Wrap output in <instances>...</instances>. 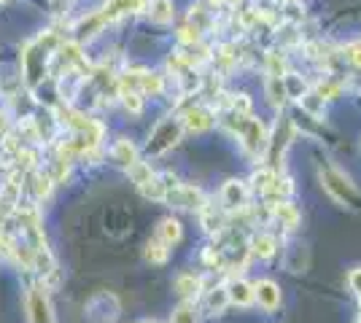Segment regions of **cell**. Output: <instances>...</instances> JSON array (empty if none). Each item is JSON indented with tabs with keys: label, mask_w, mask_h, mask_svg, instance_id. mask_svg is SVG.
Returning a JSON list of instances; mask_svg holds the SVG:
<instances>
[{
	"label": "cell",
	"mask_w": 361,
	"mask_h": 323,
	"mask_svg": "<svg viewBox=\"0 0 361 323\" xmlns=\"http://www.w3.org/2000/svg\"><path fill=\"white\" fill-rule=\"evenodd\" d=\"M318 175H321L324 189H326V191H329L331 197L340 202V205H348V208H353V210H361V191L348 181L340 170L321 167L318 170Z\"/></svg>",
	"instance_id": "2"
},
{
	"label": "cell",
	"mask_w": 361,
	"mask_h": 323,
	"mask_svg": "<svg viewBox=\"0 0 361 323\" xmlns=\"http://www.w3.org/2000/svg\"><path fill=\"white\" fill-rule=\"evenodd\" d=\"M348 283H350V289H353V293L361 299V267H356L350 275H348Z\"/></svg>",
	"instance_id": "34"
},
{
	"label": "cell",
	"mask_w": 361,
	"mask_h": 323,
	"mask_svg": "<svg viewBox=\"0 0 361 323\" xmlns=\"http://www.w3.org/2000/svg\"><path fill=\"white\" fill-rule=\"evenodd\" d=\"M140 323H154V321H140Z\"/></svg>",
	"instance_id": "38"
},
{
	"label": "cell",
	"mask_w": 361,
	"mask_h": 323,
	"mask_svg": "<svg viewBox=\"0 0 361 323\" xmlns=\"http://www.w3.org/2000/svg\"><path fill=\"white\" fill-rule=\"evenodd\" d=\"M170 205H176V208H183V210H202L205 205H208V197L197 189V186H176V189H170L167 191V200Z\"/></svg>",
	"instance_id": "6"
},
{
	"label": "cell",
	"mask_w": 361,
	"mask_h": 323,
	"mask_svg": "<svg viewBox=\"0 0 361 323\" xmlns=\"http://www.w3.org/2000/svg\"><path fill=\"white\" fill-rule=\"evenodd\" d=\"M180 132H183V124L178 119H162V122L154 127L149 138V154H165L167 148H173L180 140Z\"/></svg>",
	"instance_id": "4"
},
{
	"label": "cell",
	"mask_w": 361,
	"mask_h": 323,
	"mask_svg": "<svg viewBox=\"0 0 361 323\" xmlns=\"http://www.w3.org/2000/svg\"><path fill=\"white\" fill-rule=\"evenodd\" d=\"M348 60L353 62L356 68H361V41H356V44L348 46Z\"/></svg>",
	"instance_id": "35"
},
{
	"label": "cell",
	"mask_w": 361,
	"mask_h": 323,
	"mask_svg": "<svg viewBox=\"0 0 361 323\" xmlns=\"http://www.w3.org/2000/svg\"><path fill=\"white\" fill-rule=\"evenodd\" d=\"M60 38L57 35H51V32H46L41 35L38 41H32L25 46L22 51V70H25V81L30 84V87H38L41 81L46 78V62H49V54L54 51V49H60Z\"/></svg>",
	"instance_id": "1"
},
{
	"label": "cell",
	"mask_w": 361,
	"mask_h": 323,
	"mask_svg": "<svg viewBox=\"0 0 361 323\" xmlns=\"http://www.w3.org/2000/svg\"><path fill=\"white\" fill-rule=\"evenodd\" d=\"M6 127H8V124H6V116H3V113H0V135H3V132H6Z\"/></svg>",
	"instance_id": "37"
},
{
	"label": "cell",
	"mask_w": 361,
	"mask_h": 323,
	"mask_svg": "<svg viewBox=\"0 0 361 323\" xmlns=\"http://www.w3.org/2000/svg\"><path fill=\"white\" fill-rule=\"evenodd\" d=\"M248 194H251V189L238 178H232L221 186V205L226 210H243L248 205Z\"/></svg>",
	"instance_id": "7"
},
{
	"label": "cell",
	"mask_w": 361,
	"mask_h": 323,
	"mask_svg": "<svg viewBox=\"0 0 361 323\" xmlns=\"http://www.w3.org/2000/svg\"><path fill=\"white\" fill-rule=\"evenodd\" d=\"M137 189H140V194L151 202H165L167 191H170V186L165 184V178H162V175H157V172H154L143 186H137Z\"/></svg>",
	"instance_id": "12"
},
{
	"label": "cell",
	"mask_w": 361,
	"mask_h": 323,
	"mask_svg": "<svg viewBox=\"0 0 361 323\" xmlns=\"http://www.w3.org/2000/svg\"><path fill=\"white\" fill-rule=\"evenodd\" d=\"M27 315H30V323H57L51 302L41 286H32L27 291Z\"/></svg>",
	"instance_id": "5"
},
{
	"label": "cell",
	"mask_w": 361,
	"mask_h": 323,
	"mask_svg": "<svg viewBox=\"0 0 361 323\" xmlns=\"http://www.w3.org/2000/svg\"><path fill=\"white\" fill-rule=\"evenodd\" d=\"M254 302L259 308L267 310V312L281 308V289H278V283H272V280L254 283Z\"/></svg>",
	"instance_id": "8"
},
{
	"label": "cell",
	"mask_w": 361,
	"mask_h": 323,
	"mask_svg": "<svg viewBox=\"0 0 361 323\" xmlns=\"http://www.w3.org/2000/svg\"><path fill=\"white\" fill-rule=\"evenodd\" d=\"M0 3H3V0H0Z\"/></svg>",
	"instance_id": "40"
},
{
	"label": "cell",
	"mask_w": 361,
	"mask_h": 323,
	"mask_svg": "<svg viewBox=\"0 0 361 323\" xmlns=\"http://www.w3.org/2000/svg\"><path fill=\"white\" fill-rule=\"evenodd\" d=\"M297 103H300L302 110H305L307 116H313V119H321V116H324V100L318 97V92H305Z\"/></svg>",
	"instance_id": "22"
},
{
	"label": "cell",
	"mask_w": 361,
	"mask_h": 323,
	"mask_svg": "<svg viewBox=\"0 0 361 323\" xmlns=\"http://www.w3.org/2000/svg\"><path fill=\"white\" fill-rule=\"evenodd\" d=\"M275 248H278V243H275L272 234H256L254 240H251V253L259 256V259H264V262L275 256Z\"/></svg>",
	"instance_id": "17"
},
{
	"label": "cell",
	"mask_w": 361,
	"mask_h": 323,
	"mask_svg": "<svg viewBox=\"0 0 361 323\" xmlns=\"http://www.w3.org/2000/svg\"><path fill=\"white\" fill-rule=\"evenodd\" d=\"M146 8H149L151 22H157V25L173 22V0H151Z\"/></svg>",
	"instance_id": "15"
},
{
	"label": "cell",
	"mask_w": 361,
	"mask_h": 323,
	"mask_svg": "<svg viewBox=\"0 0 361 323\" xmlns=\"http://www.w3.org/2000/svg\"><path fill=\"white\" fill-rule=\"evenodd\" d=\"M137 87L143 94H159L162 92V76L149 73V70H137Z\"/></svg>",
	"instance_id": "23"
},
{
	"label": "cell",
	"mask_w": 361,
	"mask_h": 323,
	"mask_svg": "<svg viewBox=\"0 0 361 323\" xmlns=\"http://www.w3.org/2000/svg\"><path fill=\"white\" fill-rule=\"evenodd\" d=\"M180 237H183V229H180V224L176 218H162V221H159V240H162L167 248L180 243Z\"/></svg>",
	"instance_id": "19"
},
{
	"label": "cell",
	"mask_w": 361,
	"mask_h": 323,
	"mask_svg": "<svg viewBox=\"0 0 361 323\" xmlns=\"http://www.w3.org/2000/svg\"><path fill=\"white\" fill-rule=\"evenodd\" d=\"M170 323H197L195 305H192V302H180L178 308H176V312H173Z\"/></svg>",
	"instance_id": "27"
},
{
	"label": "cell",
	"mask_w": 361,
	"mask_h": 323,
	"mask_svg": "<svg viewBox=\"0 0 361 323\" xmlns=\"http://www.w3.org/2000/svg\"><path fill=\"white\" fill-rule=\"evenodd\" d=\"M224 289H226V299H229V305L248 308V305L254 302V286H251L248 280H243V277H235V280H229Z\"/></svg>",
	"instance_id": "10"
},
{
	"label": "cell",
	"mask_w": 361,
	"mask_h": 323,
	"mask_svg": "<svg viewBox=\"0 0 361 323\" xmlns=\"http://www.w3.org/2000/svg\"><path fill=\"white\" fill-rule=\"evenodd\" d=\"M143 253H146V262H151V264H165L167 259H170V248H167L162 240H149Z\"/></svg>",
	"instance_id": "24"
},
{
	"label": "cell",
	"mask_w": 361,
	"mask_h": 323,
	"mask_svg": "<svg viewBox=\"0 0 361 323\" xmlns=\"http://www.w3.org/2000/svg\"><path fill=\"white\" fill-rule=\"evenodd\" d=\"M359 323H361V315H359Z\"/></svg>",
	"instance_id": "39"
},
{
	"label": "cell",
	"mask_w": 361,
	"mask_h": 323,
	"mask_svg": "<svg viewBox=\"0 0 361 323\" xmlns=\"http://www.w3.org/2000/svg\"><path fill=\"white\" fill-rule=\"evenodd\" d=\"M200 289H202V280H200L197 275H192V272H183V275L176 277V291H178V296L183 299V302L197 299Z\"/></svg>",
	"instance_id": "13"
},
{
	"label": "cell",
	"mask_w": 361,
	"mask_h": 323,
	"mask_svg": "<svg viewBox=\"0 0 361 323\" xmlns=\"http://www.w3.org/2000/svg\"><path fill=\"white\" fill-rule=\"evenodd\" d=\"M232 110H235V116H248V113H251V100H248L245 94H235Z\"/></svg>",
	"instance_id": "30"
},
{
	"label": "cell",
	"mask_w": 361,
	"mask_h": 323,
	"mask_svg": "<svg viewBox=\"0 0 361 323\" xmlns=\"http://www.w3.org/2000/svg\"><path fill=\"white\" fill-rule=\"evenodd\" d=\"M114 159L119 162L121 167H130V165H135L137 162V148H135V143L133 140H127V138H121L114 143Z\"/></svg>",
	"instance_id": "14"
},
{
	"label": "cell",
	"mask_w": 361,
	"mask_h": 323,
	"mask_svg": "<svg viewBox=\"0 0 361 323\" xmlns=\"http://www.w3.org/2000/svg\"><path fill=\"white\" fill-rule=\"evenodd\" d=\"M272 215L281 221V227H286V229H297V224H300V210L291 205L288 200H281V202H272Z\"/></svg>",
	"instance_id": "11"
},
{
	"label": "cell",
	"mask_w": 361,
	"mask_h": 323,
	"mask_svg": "<svg viewBox=\"0 0 361 323\" xmlns=\"http://www.w3.org/2000/svg\"><path fill=\"white\" fill-rule=\"evenodd\" d=\"M178 41H180V44L195 46V44H200V30H197V27H192V25H186V27H180Z\"/></svg>",
	"instance_id": "31"
},
{
	"label": "cell",
	"mask_w": 361,
	"mask_h": 323,
	"mask_svg": "<svg viewBox=\"0 0 361 323\" xmlns=\"http://www.w3.org/2000/svg\"><path fill=\"white\" fill-rule=\"evenodd\" d=\"M200 221H202L205 232H211V234H219V232L224 229V213L216 210L213 205H205V208L200 210Z\"/></svg>",
	"instance_id": "16"
},
{
	"label": "cell",
	"mask_w": 361,
	"mask_h": 323,
	"mask_svg": "<svg viewBox=\"0 0 361 323\" xmlns=\"http://www.w3.org/2000/svg\"><path fill=\"white\" fill-rule=\"evenodd\" d=\"M275 178H278V172H275L272 167H259L254 172V178H251V181H254V189H256V191L267 194V191L272 189V184H275Z\"/></svg>",
	"instance_id": "25"
},
{
	"label": "cell",
	"mask_w": 361,
	"mask_h": 323,
	"mask_svg": "<svg viewBox=\"0 0 361 323\" xmlns=\"http://www.w3.org/2000/svg\"><path fill=\"white\" fill-rule=\"evenodd\" d=\"M283 8H286V16L288 19H300V6H297V0H286V6H283Z\"/></svg>",
	"instance_id": "36"
},
{
	"label": "cell",
	"mask_w": 361,
	"mask_h": 323,
	"mask_svg": "<svg viewBox=\"0 0 361 323\" xmlns=\"http://www.w3.org/2000/svg\"><path fill=\"white\" fill-rule=\"evenodd\" d=\"M202 262L208 264V267H213V270H216V267H221V253H219L216 248H208V251L202 253Z\"/></svg>",
	"instance_id": "33"
},
{
	"label": "cell",
	"mask_w": 361,
	"mask_h": 323,
	"mask_svg": "<svg viewBox=\"0 0 361 323\" xmlns=\"http://www.w3.org/2000/svg\"><path fill=\"white\" fill-rule=\"evenodd\" d=\"M183 129H189V132H208L211 129V124H213V113L208 110L205 106H195V108H189L186 113H183Z\"/></svg>",
	"instance_id": "9"
},
{
	"label": "cell",
	"mask_w": 361,
	"mask_h": 323,
	"mask_svg": "<svg viewBox=\"0 0 361 323\" xmlns=\"http://www.w3.org/2000/svg\"><path fill=\"white\" fill-rule=\"evenodd\" d=\"M103 25H106V19H103V11H97V14L84 16V19L75 25V32H78V38H84V35H87V38H92L94 32L103 27Z\"/></svg>",
	"instance_id": "20"
},
{
	"label": "cell",
	"mask_w": 361,
	"mask_h": 323,
	"mask_svg": "<svg viewBox=\"0 0 361 323\" xmlns=\"http://www.w3.org/2000/svg\"><path fill=\"white\" fill-rule=\"evenodd\" d=\"M127 172H130V178H133V184H135V186H143L151 175H154V170H151L146 162H135V165H130V167H127Z\"/></svg>",
	"instance_id": "28"
},
{
	"label": "cell",
	"mask_w": 361,
	"mask_h": 323,
	"mask_svg": "<svg viewBox=\"0 0 361 323\" xmlns=\"http://www.w3.org/2000/svg\"><path fill=\"white\" fill-rule=\"evenodd\" d=\"M119 97H121V106L127 108L133 116H140L143 113V92H137V89H119Z\"/></svg>",
	"instance_id": "21"
},
{
	"label": "cell",
	"mask_w": 361,
	"mask_h": 323,
	"mask_svg": "<svg viewBox=\"0 0 361 323\" xmlns=\"http://www.w3.org/2000/svg\"><path fill=\"white\" fill-rule=\"evenodd\" d=\"M318 92V97L321 100H331V97H337L340 94V84H331V81H326V84H321L316 89Z\"/></svg>",
	"instance_id": "32"
},
{
	"label": "cell",
	"mask_w": 361,
	"mask_h": 323,
	"mask_svg": "<svg viewBox=\"0 0 361 323\" xmlns=\"http://www.w3.org/2000/svg\"><path fill=\"white\" fill-rule=\"evenodd\" d=\"M32 189H35V197H38V200H46V197L51 194V189H54V178H51L49 172H35Z\"/></svg>",
	"instance_id": "26"
},
{
	"label": "cell",
	"mask_w": 361,
	"mask_h": 323,
	"mask_svg": "<svg viewBox=\"0 0 361 323\" xmlns=\"http://www.w3.org/2000/svg\"><path fill=\"white\" fill-rule=\"evenodd\" d=\"M226 305H229V299H226V289H216V291H211V296H208V308H211L213 312H221Z\"/></svg>",
	"instance_id": "29"
},
{
	"label": "cell",
	"mask_w": 361,
	"mask_h": 323,
	"mask_svg": "<svg viewBox=\"0 0 361 323\" xmlns=\"http://www.w3.org/2000/svg\"><path fill=\"white\" fill-rule=\"evenodd\" d=\"M264 89H267V97H270L272 106H283V100L288 97L286 92V81H283V76H267V81H264Z\"/></svg>",
	"instance_id": "18"
},
{
	"label": "cell",
	"mask_w": 361,
	"mask_h": 323,
	"mask_svg": "<svg viewBox=\"0 0 361 323\" xmlns=\"http://www.w3.org/2000/svg\"><path fill=\"white\" fill-rule=\"evenodd\" d=\"M232 119H235L232 129L240 135L243 148H245L248 154L262 156L267 148H270V138H267L264 124L259 122V119H251V116H232Z\"/></svg>",
	"instance_id": "3"
}]
</instances>
